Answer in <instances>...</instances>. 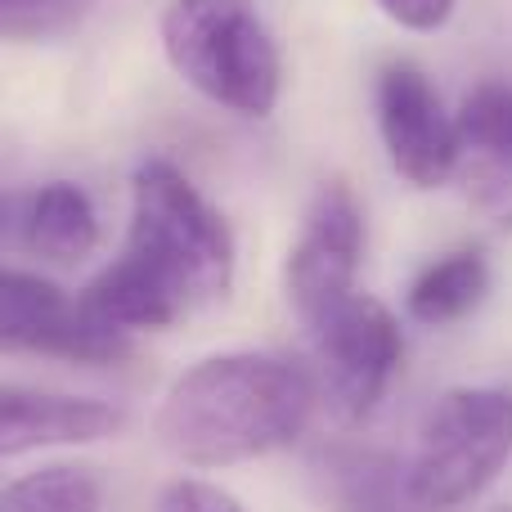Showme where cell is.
Instances as JSON below:
<instances>
[{
  "label": "cell",
  "mask_w": 512,
  "mask_h": 512,
  "mask_svg": "<svg viewBox=\"0 0 512 512\" xmlns=\"http://www.w3.org/2000/svg\"><path fill=\"white\" fill-rule=\"evenodd\" d=\"M23 243L45 261H86L99 248V216L86 189L72 180H50L27 198V221H23Z\"/></svg>",
  "instance_id": "10"
},
{
  "label": "cell",
  "mask_w": 512,
  "mask_h": 512,
  "mask_svg": "<svg viewBox=\"0 0 512 512\" xmlns=\"http://www.w3.org/2000/svg\"><path fill=\"white\" fill-rule=\"evenodd\" d=\"M490 288V265L481 252H450L441 261H432L414 283H409V315L418 324H454L468 310H477V301L486 297Z\"/></svg>",
  "instance_id": "11"
},
{
  "label": "cell",
  "mask_w": 512,
  "mask_h": 512,
  "mask_svg": "<svg viewBox=\"0 0 512 512\" xmlns=\"http://www.w3.org/2000/svg\"><path fill=\"white\" fill-rule=\"evenodd\" d=\"M104 486L90 468L77 463H45L36 472H23L0 495V512H99Z\"/></svg>",
  "instance_id": "14"
},
{
  "label": "cell",
  "mask_w": 512,
  "mask_h": 512,
  "mask_svg": "<svg viewBox=\"0 0 512 512\" xmlns=\"http://www.w3.org/2000/svg\"><path fill=\"white\" fill-rule=\"evenodd\" d=\"M364 252V216L355 194L333 180L315 194L306 221H301L297 243L288 248L283 265V288H288V306L306 328H315L337 301L355 292V274H360Z\"/></svg>",
  "instance_id": "6"
},
{
  "label": "cell",
  "mask_w": 512,
  "mask_h": 512,
  "mask_svg": "<svg viewBox=\"0 0 512 512\" xmlns=\"http://www.w3.org/2000/svg\"><path fill=\"white\" fill-rule=\"evenodd\" d=\"M315 360H319V400L328 405V414L337 423L355 427L382 405L391 378L400 369V324L382 301L351 292L346 301H337L315 328Z\"/></svg>",
  "instance_id": "5"
},
{
  "label": "cell",
  "mask_w": 512,
  "mask_h": 512,
  "mask_svg": "<svg viewBox=\"0 0 512 512\" xmlns=\"http://www.w3.org/2000/svg\"><path fill=\"white\" fill-rule=\"evenodd\" d=\"M454 180L463 185L468 203L486 221H495L499 230H512V167H499V162H459Z\"/></svg>",
  "instance_id": "17"
},
{
  "label": "cell",
  "mask_w": 512,
  "mask_h": 512,
  "mask_svg": "<svg viewBox=\"0 0 512 512\" xmlns=\"http://www.w3.org/2000/svg\"><path fill=\"white\" fill-rule=\"evenodd\" d=\"M459 131V162H499L512 167V86L481 81L468 90L454 113Z\"/></svg>",
  "instance_id": "13"
},
{
  "label": "cell",
  "mask_w": 512,
  "mask_h": 512,
  "mask_svg": "<svg viewBox=\"0 0 512 512\" xmlns=\"http://www.w3.org/2000/svg\"><path fill=\"white\" fill-rule=\"evenodd\" d=\"M77 301L90 315L104 319V324L122 328V333H140V328L158 333V328H171L185 315V306L126 252L117 256V261H108L104 270L86 283V292H81Z\"/></svg>",
  "instance_id": "9"
},
{
  "label": "cell",
  "mask_w": 512,
  "mask_h": 512,
  "mask_svg": "<svg viewBox=\"0 0 512 512\" xmlns=\"http://www.w3.org/2000/svg\"><path fill=\"white\" fill-rule=\"evenodd\" d=\"M95 0H0V41H54L86 23Z\"/></svg>",
  "instance_id": "16"
},
{
  "label": "cell",
  "mask_w": 512,
  "mask_h": 512,
  "mask_svg": "<svg viewBox=\"0 0 512 512\" xmlns=\"http://www.w3.org/2000/svg\"><path fill=\"white\" fill-rule=\"evenodd\" d=\"M319 405L301 364L265 351H225L198 360L167 387L153 436L185 468H234L288 450Z\"/></svg>",
  "instance_id": "1"
},
{
  "label": "cell",
  "mask_w": 512,
  "mask_h": 512,
  "mask_svg": "<svg viewBox=\"0 0 512 512\" xmlns=\"http://www.w3.org/2000/svg\"><path fill=\"white\" fill-rule=\"evenodd\" d=\"M131 351L126 346V333L113 324H104L99 315H90L81 301H72L68 315L50 328V337L41 342V355H59V360L72 364H113Z\"/></svg>",
  "instance_id": "15"
},
{
  "label": "cell",
  "mask_w": 512,
  "mask_h": 512,
  "mask_svg": "<svg viewBox=\"0 0 512 512\" xmlns=\"http://www.w3.org/2000/svg\"><path fill=\"white\" fill-rule=\"evenodd\" d=\"M158 512H243V508H239V499H234L230 490L212 486V481L176 477L158 495Z\"/></svg>",
  "instance_id": "18"
},
{
  "label": "cell",
  "mask_w": 512,
  "mask_h": 512,
  "mask_svg": "<svg viewBox=\"0 0 512 512\" xmlns=\"http://www.w3.org/2000/svg\"><path fill=\"white\" fill-rule=\"evenodd\" d=\"M126 414L108 400L59 396V391L0 387V459L36 450H68L117 436Z\"/></svg>",
  "instance_id": "8"
},
{
  "label": "cell",
  "mask_w": 512,
  "mask_h": 512,
  "mask_svg": "<svg viewBox=\"0 0 512 512\" xmlns=\"http://www.w3.org/2000/svg\"><path fill=\"white\" fill-rule=\"evenodd\" d=\"M378 131L391 167L414 189L450 185L459 171V131L436 86L414 63H391L378 77Z\"/></svg>",
  "instance_id": "7"
},
{
  "label": "cell",
  "mask_w": 512,
  "mask_h": 512,
  "mask_svg": "<svg viewBox=\"0 0 512 512\" xmlns=\"http://www.w3.org/2000/svg\"><path fill=\"white\" fill-rule=\"evenodd\" d=\"M373 5L405 32H441L459 0H373Z\"/></svg>",
  "instance_id": "19"
},
{
  "label": "cell",
  "mask_w": 512,
  "mask_h": 512,
  "mask_svg": "<svg viewBox=\"0 0 512 512\" xmlns=\"http://www.w3.org/2000/svg\"><path fill=\"white\" fill-rule=\"evenodd\" d=\"M72 301L50 279L0 270V351H41Z\"/></svg>",
  "instance_id": "12"
},
{
  "label": "cell",
  "mask_w": 512,
  "mask_h": 512,
  "mask_svg": "<svg viewBox=\"0 0 512 512\" xmlns=\"http://www.w3.org/2000/svg\"><path fill=\"white\" fill-rule=\"evenodd\" d=\"M23 221H27V198L23 194H0V243L23 234Z\"/></svg>",
  "instance_id": "20"
},
{
  "label": "cell",
  "mask_w": 512,
  "mask_h": 512,
  "mask_svg": "<svg viewBox=\"0 0 512 512\" xmlns=\"http://www.w3.org/2000/svg\"><path fill=\"white\" fill-rule=\"evenodd\" d=\"M185 310L216 306L234 288V234L198 185L167 158L140 162L131 180L126 248Z\"/></svg>",
  "instance_id": "2"
},
{
  "label": "cell",
  "mask_w": 512,
  "mask_h": 512,
  "mask_svg": "<svg viewBox=\"0 0 512 512\" xmlns=\"http://www.w3.org/2000/svg\"><path fill=\"white\" fill-rule=\"evenodd\" d=\"M512 459V391L454 387L436 400L418 432L405 495L414 508H463L504 472Z\"/></svg>",
  "instance_id": "4"
},
{
  "label": "cell",
  "mask_w": 512,
  "mask_h": 512,
  "mask_svg": "<svg viewBox=\"0 0 512 512\" xmlns=\"http://www.w3.org/2000/svg\"><path fill=\"white\" fill-rule=\"evenodd\" d=\"M495 512H512V508H495Z\"/></svg>",
  "instance_id": "21"
},
{
  "label": "cell",
  "mask_w": 512,
  "mask_h": 512,
  "mask_svg": "<svg viewBox=\"0 0 512 512\" xmlns=\"http://www.w3.org/2000/svg\"><path fill=\"white\" fill-rule=\"evenodd\" d=\"M162 50L176 77L216 108L270 117L283 90V59L252 0H171Z\"/></svg>",
  "instance_id": "3"
}]
</instances>
